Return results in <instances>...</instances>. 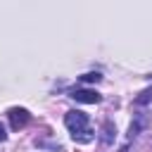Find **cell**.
I'll return each instance as SVG.
<instances>
[{"label": "cell", "mask_w": 152, "mask_h": 152, "mask_svg": "<svg viewBox=\"0 0 152 152\" xmlns=\"http://www.w3.org/2000/svg\"><path fill=\"white\" fill-rule=\"evenodd\" d=\"M64 126H66V131L71 133V138L76 140V142H90L93 138H95V131L90 128V121H88V114H83V112H66V116H64Z\"/></svg>", "instance_id": "cell-1"}, {"label": "cell", "mask_w": 152, "mask_h": 152, "mask_svg": "<svg viewBox=\"0 0 152 152\" xmlns=\"http://www.w3.org/2000/svg\"><path fill=\"white\" fill-rule=\"evenodd\" d=\"M71 97H74L76 102H83V104H95V102H100V100H102L95 90H86V88L71 90Z\"/></svg>", "instance_id": "cell-2"}, {"label": "cell", "mask_w": 152, "mask_h": 152, "mask_svg": "<svg viewBox=\"0 0 152 152\" xmlns=\"http://www.w3.org/2000/svg\"><path fill=\"white\" fill-rule=\"evenodd\" d=\"M10 121H12V128H21V126H26L28 124V119H31V114L26 112V109H19V107H14V109H10Z\"/></svg>", "instance_id": "cell-3"}, {"label": "cell", "mask_w": 152, "mask_h": 152, "mask_svg": "<svg viewBox=\"0 0 152 152\" xmlns=\"http://www.w3.org/2000/svg\"><path fill=\"white\" fill-rule=\"evenodd\" d=\"M81 78H83V81H86V83H93V81H95V83H97V81H100V78H102V76H100V74H97V71H95V74H83V76H81Z\"/></svg>", "instance_id": "cell-4"}, {"label": "cell", "mask_w": 152, "mask_h": 152, "mask_svg": "<svg viewBox=\"0 0 152 152\" xmlns=\"http://www.w3.org/2000/svg\"><path fill=\"white\" fill-rule=\"evenodd\" d=\"M112 133H114L112 124H104V135H102V140H104V142H112Z\"/></svg>", "instance_id": "cell-5"}, {"label": "cell", "mask_w": 152, "mask_h": 152, "mask_svg": "<svg viewBox=\"0 0 152 152\" xmlns=\"http://www.w3.org/2000/svg\"><path fill=\"white\" fill-rule=\"evenodd\" d=\"M150 97H152V88H150V90H145V93H142V97H138L135 102H138V104H142V102H147Z\"/></svg>", "instance_id": "cell-6"}, {"label": "cell", "mask_w": 152, "mask_h": 152, "mask_svg": "<svg viewBox=\"0 0 152 152\" xmlns=\"http://www.w3.org/2000/svg\"><path fill=\"white\" fill-rule=\"evenodd\" d=\"M5 140H7V133H5V126L0 124V142H5Z\"/></svg>", "instance_id": "cell-7"}]
</instances>
